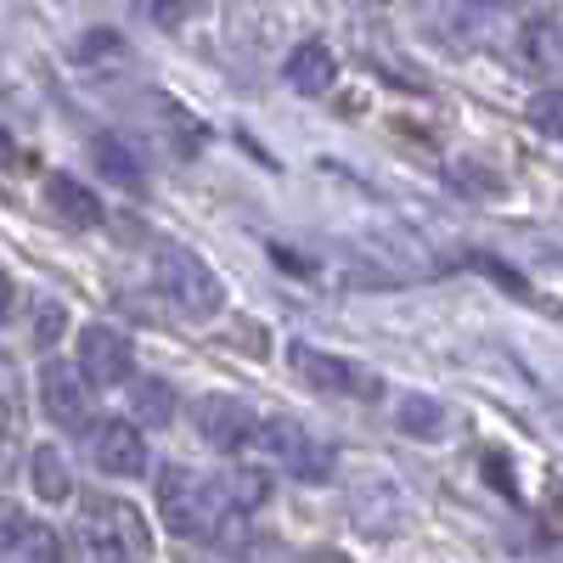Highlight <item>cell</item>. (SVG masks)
Returning a JSON list of instances; mask_svg holds the SVG:
<instances>
[{
  "instance_id": "cell-11",
  "label": "cell",
  "mask_w": 563,
  "mask_h": 563,
  "mask_svg": "<svg viewBox=\"0 0 563 563\" xmlns=\"http://www.w3.org/2000/svg\"><path fill=\"white\" fill-rule=\"evenodd\" d=\"M519 68L525 74H558L563 68V29L552 18H530L519 34Z\"/></svg>"
},
{
  "instance_id": "cell-19",
  "label": "cell",
  "mask_w": 563,
  "mask_h": 563,
  "mask_svg": "<svg viewBox=\"0 0 563 563\" xmlns=\"http://www.w3.org/2000/svg\"><path fill=\"white\" fill-rule=\"evenodd\" d=\"M400 429L406 434H440V406L434 400H400Z\"/></svg>"
},
{
  "instance_id": "cell-16",
  "label": "cell",
  "mask_w": 563,
  "mask_h": 563,
  "mask_svg": "<svg viewBox=\"0 0 563 563\" xmlns=\"http://www.w3.org/2000/svg\"><path fill=\"white\" fill-rule=\"evenodd\" d=\"M90 158H97V169H102L108 180H119V186H141V158L124 147L119 135H97V141H90Z\"/></svg>"
},
{
  "instance_id": "cell-13",
  "label": "cell",
  "mask_w": 563,
  "mask_h": 563,
  "mask_svg": "<svg viewBox=\"0 0 563 563\" xmlns=\"http://www.w3.org/2000/svg\"><path fill=\"white\" fill-rule=\"evenodd\" d=\"M29 485H34L40 501H68V496H74V474H68V462H63L57 445H34V456H29Z\"/></svg>"
},
{
  "instance_id": "cell-23",
  "label": "cell",
  "mask_w": 563,
  "mask_h": 563,
  "mask_svg": "<svg viewBox=\"0 0 563 563\" xmlns=\"http://www.w3.org/2000/svg\"><path fill=\"white\" fill-rule=\"evenodd\" d=\"M0 169H18V147H12V135H0Z\"/></svg>"
},
{
  "instance_id": "cell-14",
  "label": "cell",
  "mask_w": 563,
  "mask_h": 563,
  "mask_svg": "<svg viewBox=\"0 0 563 563\" xmlns=\"http://www.w3.org/2000/svg\"><path fill=\"white\" fill-rule=\"evenodd\" d=\"M45 198H52V209H57L63 220H74V225H97V220H102L97 192H90V186H79L74 175H52V180H45Z\"/></svg>"
},
{
  "instance_id": "cell-7",
  "label": "cell",
  "mask_w": 563,
  "mask_h": 563,
  "mask_svg": "<svg viewBox=\"0 0 563 563\" xmlns=\"http://www.w3.org/2000/svg\"><path fill=\"white\" fill-rule=\"evenodd\" d=\"M90 462L113 479H135L147 467V440L124 417H97V429H90Z\"/></svg>"
},
{
  "instance_id": "cell-18",
  "label": "cell",
  "mask_w": 563,
  "mask_h": 563,
  "mask_svg": "<svg viewBox=\"0 0 563 563\" xmlns=\"http://www.w3.org/2000/svg\"><path fill=\"white\" fill-rule=\"evenodd\" d=\"M63 327H68V310H63V305H52V299L34 305V344H40V350H52V344L63 339Z\"/></svg>"
},
{
  "instance_id": "cell-17",
  "label": "cell",
  "mask_w": 563,
  "mask_h": 563,
  "mask_svg": "<svg viewBox=\"0 0 563 563\" xmlns=\"http://www.w3.org/2000/svg\"><path fill=\"white\" fill-rule=\"evenodd\" d=\"M530 124H536L541 135H558V141H563V85L541 90V97L530 102Z\"/></svg>"
},
{
  "instance_id": "cell-24",
  "label": "cell",
  "mask_w": 563,
  "mask_h": 563,
  "mask_svg": "<svg viewBox=\"0 0 563 563\" xmlns=\"http://www.w3.org/2000/svg\"><path fill=\"white\" fill-rule=\"evenodd\" d=\"M7 310H12V276L0 271V316H7Z\"/></svg>"
},
{
  "instance_id": "cell-2",
  "label": "cell",
  "mask_w": 563,
  "mask_h": 563,
  "mask_svg": "<svg viewBox=\"0 0 563 563\" xmlns=\"http://www.w3.org/2000/svg\"><path fill=\"white\" fill-rule=\"evenodd\" d=\"M79 547L90 563H147L153 558V536L147 519L119 501V496H90L79 512Z\"/></svg>"
},
{
  "instance_id": "cell-4",
  "label": "cell",
  "mask_w": 563,
  "mask_h": 563,
  "mask_svg": "<svg viewBox=\"0 0 563 563\" xmlns=\"http://www.w3.org/2000/svg\"><path fill=\"white\" fill-rule=\"evenodd\" d=\"M254 440L265 445V456L276 467H288V474L305 479V485H321L327 474H333V451H327L299 417H265L260 429H254Z\"/></svg>"
},
{
  "instance_id": "cell-25",
  "label": "cell",
  "mask_w": 563,
  "mask_h": 563,
  "mask_svg": "<svg viewBox=\"0 0 563 563\" xmlns=\"http://www.w3.org/2000/svg\"><path fill=\"white\" fill-rule=\"evenodd\" d=\"M474 7H507V0H474Z\"/></svg>"
},
{
  "instance_id": "cell-21",
  "label": "cell",
  "mask_w": 563,
  "mask_h": 563,
  "mask_svg": "<svg viewBox=\"0 0 563 563\" xmlns=\"http://www.w3.org/2000/svg\"><path fill=\"white\" fill-rule=\"evenodd\" d=\"M23 525H29V519L18 512V501H7V496H0V547H7V541H12Z\"/></svg>"
},
{
  "instance_id": "cell-12",
  "label": "cell",
  "mask_w": 563,
  "mask_h": 563,
  "mask_svg": "<svg viewBox=\"0 0 563 563\" xmlns=\"http://www.w3.org/2000/svg\"><path fill=\"white\" fill-rule=\"evenodd\" d=\"M175 389L164 378H135L130 384V417L141 422V429H169L175 422Z\"/></svg>"
},
{
  "instance_id": "cell-15",
  "label": "cell",
  "mask_w": 563,
  "mask_h": 563,
  "mask_svg": "<svg viewBox=\"0 0 563 563\" xmlns=\"http://www.w3.org/2000/svg\"><path fill=\"white\" fill-rule=\"evenodd\" d=\"M0 563H63V541L52 525H23L7 547H0Z\"/></svg>"
},
{
  "instance_id": "cell-1",
  "label": "cell",
  "mask_w": 563,
  "mask_h": 563,
  "mask_svg": "<svg viewBox=\"0 0 563 563\" xmlns=\"http://www.w3.org/2000/svg\"><path fill=\"white\" fill-rule=\"evenodd\" d=\"M158 512H164V525L175 536H192V541H231V536H243L249 519L243 512H231L225 490L203 474H192V467H164L158 474Z\"/></svg>"
},
{
  "instance_id": "cell-20",
  "label": "cell",
  "mask_w": 563,
  "mask_h": 563,
  "mask_svg": "<svg viewBox=\"0 0 563 563\" xmlns=\"http://www.w3.org/2000/svg\"><path fill=\"white\" fill-rule=\"evenodd\" d=\"M18 406L7 400V395H0V479H7L12 474V462H18Z\"/></svg>"
},
{
  "instance_id": "cell-10",
  "label": "cell",
  "mask_w": 563,
  "mask_h": 563,
  "mask_svg": "<svg viewBox=\"0 0 563 563\" xmlns=\"http://www.w3.org/2000/svg\"><path fill=\"white\" fill-rule=\"evenodd\" d=\"M282 79H288L299 97H321V90H333L339 63H333V52H327L321 40H305V45H294V57L282 63Z\"/></svg>"
},
{
  "instance_id": "cell-3",
  "label": "cell",
  "mask_w": 563,
  "mask_h": 563,
  "mask_svg": "<svg viewBox=\"0 0 563 563\" xmlns=\"http://www.w3.org/2000/svg\"><path fill=\"white\" fill-rule=\"evenodd\" d=\"M158 288H164V299H169L180 316H192V321H209V316H220V305H225L220 276H214L192 249H158Z\"/></svg>"
},
{
  "instance_id": "cell-9",
  "label": "cell",
  "mask_w": 563,
  "mask_h": 563,
  "mask_svg": "<svg viewBox=\"0 0 563 563\" xmlns=\"http://www.w3.org/2000/svg\"><path fill=\"white\" fill-rule=\"evenodd\" d=\"M192 422H198L203 445H214V451H243V445L254 440V429H260V417H254L243 400H231V395H203V400H192Z\"/></svg>"
},
{
  "instance_id": "cell-8",
  "label": "cell",
  "mask_w": 563,
  "mask_h": 563,
  "mask_svg": "<svg viewBox=\"0 0 563 563\" xmlns=\"http://www.w3.org/2000/svg\"><path fill=\"white\" fill-rule=\"evenodd\" d=\"M40 406L68 434H79L85 422H90V389H85V378H79L68 361H45L40 366Z\"/></svg>"
},
{
  "instance_id": "cell-6",
  "label": "cell",
  "mask_w": 563,
  "mask_h": 563,
  "mask_svg": "<svg viewBox=\"0 0 563 563\" xmlns=\"http://www.w3.org/2000/svg\"><path fill=\"white\" fill-rule=\"evenodd\" d=\"M130 366H135V355H130V339L119 327H108V321L79 327V366L74 372L85 378V389H119L130 378Z\"/></svg>"
},
{
  "instance_id": "cell-22",
  "label": "cell",
  "mask_w": 563,
  "mask_h": 563,
  "mask_svg": "<svg viewBox=\"0 0 563 563\" xmlns=\"http://www.w3.org/2000/svg\"><path fill=\"white\" fill-rule=\"evenodd\" d=\"M203 0H158V12H164V23H175V18H186V12H198Z\"/></svg>"
},
{
  "instance_id": "cell-5",
  "label": "cell",
  "mask_w": 563,
  "mask_h": 563,
  "mask_svg": "<svg viewBox=\"0 0 563 563\" xmlns=\"http://www.w3.org/2000/svg\"><path fill=\"white\" fill-rule=\"evenodd\" d=\"M288 361H294V372L310 384V389H321V395H350V400H372L384 384H378V372L372 366H361V361H344V355H327V350H316V344H294L288 350Z\"/></svg>"
}]
</instances>
